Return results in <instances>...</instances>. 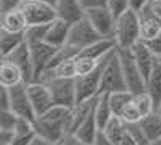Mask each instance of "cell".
I'll return each instance as SVG.
<instances>
[{"label":"cell","mask_w":161,"mask_h":145,"mask_svg":"<svg viewBox=\"0 0 161 145\" xmlns=\"http://www.w3.org/2000/svg\"><path fill=\"white\" fill-rule=\"evenodd\" d=\"M71 108L55 105L44 114L37 116L34 120V127L39 137L47 139L53 143L61 142L68 136V120H69Z\"/></svg>","instance_id":"1"},{"label":"cell","mask_w":161,"mask_h":145,"mask_svg":"<svg viewBox=\"0 0 161 145\" xmlns=\"http://www.w3.org/2000/svg\"><path fill=\"white\" fill-rule=\"evenodd\" d=\"M114 41L118 48H132L140 41V16L139 11L127 8L116 16Z\"/></svg>","instance_id":"2"},{"label":"cell","mask_w":161,"mask_h":145,"mask_svg":"<svg viewBox=\"0 0 161 145\" xmlns=\"http://www.w3.org/2000/svg\"><path fill=\"white\" fill-rule=\"evenodd\" d=\"M118 90H127V84L124 79L123 66L118 53V47L105 58L103 70H102V84H100V94H111Z\"/></svg>","instance_id":"3"},{"label":"cell","mask_w":161,"mask_h":145,"mask_svg":"<svg viewBox=\"0 0 161 145\" xmlns=\"http://www.w3.org/2000/svg\"><path fill=\"white\" fill-rule=\"evenodd\" d=\"M121 66H123L124 79L127 84V90H130L132 94H140V92L147 90V81L139 68V64L134 58L132 48H118Z\"/></svg>","instance_id":"4"},{"label":"cell","mask_w":161,"mask_h":145,"mask_svg":"<svg viewBox=\"0 0 161 145\" xmlns=\"http://www.w3.org/2000/svg\"><path fill=\"white\" fill-rule=\"evenodd\" d=\"M19 10L23 11L26 21H28V26L48 24L58 18L57 8L47 2H42V0H21Z\"/></svg>","instance_id":"5"},{"label":"cell","mask_w":161,"mask_h":145,"mask_svg":"<svg viewBox=\"0 0 161 145\" xmlns=\"http://www.w3.org/2000/svg\"><path fill=\"white\" fill-rule=\"evenodd\" d=\"M50 90L55 105L66 108H73L77 103V94H76V77H58L52 79V81L45 82Z\"/></svg>","instance_id":"6"},{"label":"cell","mask_w":161,"mask_h":145,"mask_svg":"<svg viewBox=\"0 0 161 145\" xmlns=\"http://www.w3.org/2000/svg\"><path fill=\"white\" fill-rule=\"evenodd\" d=\"M100 39H103V37L97 32V29L92 26V23L84 16V18H80L79 21L71 24L68 44L76 47V48H79V50H82V48L92 45L93 42L100 41Z\"/></svg>","instance_id":"7"},{"label":"cell","mask_w":161,"mask_h":145,"mask_svg":"<svg viewBox=\"0 0 161 145\" xmlns=\"http://www.w3.org/2000/svg\"><path fill=\"white\" fill-rule=\"evenodd\" d=\"M86 18L92 23L102 37L114 39V28H116V15L111 11L108 5L86 10Z\"/></svg>","instance_id":"8"},{"label":"cell","mask_w":161,"mask_h":145,"mask_svg":"<svg viewBox=\"0 0 161 145\" xmlns=\"http://www.w3.org/2000/svg\"><path fill=\"white\" fill-rule=\"evenodd\" d=\"M111 53V52H110ZM108 53V55H110ZM106 55V57H108ZM105 57V58H106ZM103 61L100 63V66L86 76H77L76 77V94H77V103L79 102H86L90 98H95L100 95V84H102V70H103Z\"/></svg>","instance_id":"9"},{"label":"cell","mask_w":161,"mask_h":145,"mask_svg":"<svg viewBox=\"0 0 161 145\" xmlns=\"http://www.w3.org/2000/svg\"><path fill=\"white\" fill-rule=\"evenodd\" d=\"M28 94L32 103V108L36 113V118L48 111L52 107H55V100H53L50 87L42 81H32L28 84Z\"/></svg>","instance_id":"10"},{"label":"cell","mask_w":161,"mask_h":145,"mask_svg":"<svg viewBox=\"0 0 161 145\" xmlns=\"http://www.w3.org/2000/svg\"><path fill=\"white\" fill-rule=\"evenodd\" d=\"M31 47V60H32V68H34V81H39V77L44 74V71L48 68L52 58L57 53V47L50 45L48 42H32Z\"/></svg>","instance_id":"11"},{"label":"cell","mask_w":161,"mask_h":145,"mask_svg":"<svg viewBox=\"0 0 161 145\" xmlns=\"http://www.w3.org/2000/svg\"><path fill=\"white\" fill-rule=\"evenodd\" d=\"M8 89H10V97H11V110L18 116L34 121L36 113H34V108H32L29 94H28V84L21 82L18 86H13V87H8Z\"/></svg>","instance_id":"12"},{"label":"cell","mask_w":161,"mask_h":145,"mask_svg":"<svg viewBox=\"0 0 161 145\" xmlns=\"http://www.w3.org/2000/svg\"><path fill=\"white\" fill-rule=\"evenodd\" d=\"M5 60H10L15 64L21 68L23 74H24V82L29 84L34 81V68H32V60H31V47L29 42L24 41L19 47H16L15 50L8 53L7 57H3Z\"/></svg>","instance_id":"13"},{"label":"cell","mask_w":161,"mask_h":145,"mask_svg":"<svg viewBox=\"0 0 161 145\" xmlns=\"http://www.w3.org/2000/svg\"><path fill=\"white\" fill-rule=\"evenodd\" d=\"M132 53H134V58H136L139 68H140V71H142V74L145 77V81H147V77L150 76V73L156 66L158 57L150 50V47L147 45L145 42H142V41H139L136 45L132 47Z\"/></svg>","instance_id":"14"},{"label":"cell","mask_w":161,"mask_h":145,"mask_svg":"<svg viewBox=\"0 0 161 145\" xmlns=\"http://www.w3.org/2000/svg\"><path fill=\"white\" fill-rule=\"evenodd\" d=\"M69 29H71V23L64 21L61 18L53 20L48 24V31H47V37L45 42H48L53 47H63L68 44V37H69Z\"/></svg>","instance_id":"15"},{"label":"cell","mask_w":161,"mask_h":145,"mask_svg":"<svg viewBox=\"0 0 161 145\" xmlns=\"http://www.w3.org/2000/svg\"><path fill=\"white\" fill-rule=\"evenodd\" d=\"M139 16H140V41L142 42H150L161 34V23L148 11L147 7H143L139 11Z\"/></svg>","instance_id":"16"},{"label":"cell","mask_w":161,"mask_h":145,"mask_svg":"<svg viewBox=\"0 0 161 145\" xmlns=\"http://www.w3.org/2000/svg\"><path fill=\"white\" fill-rule=\"evenodd\" d=\"M26 28H28V21H26L19 7L2 11V15H0V29H5L10 32H24Z\"/></svg>","instance_id":"17"},{"label":"cell","mask_w":161,"mask_h":145,"mask_svg":"<svg viewBox=\"0 0 161 145\" xmlns=\"http://www.w3.org/2000/svg\"><path fill=\"white\" fill-rule=\"evenodd\" d=\"M55 8H57L58 18L68 21L71 24L86 16V10L82 8L79 0H57Z\"/></svg>","instance_id":"18"},{"label":"cell","mask_w":161,"mask_h":145,"mask_svg":"<svg viewBox=\"0 0 161 145\" xmlns=\"http://www.w3.org/2000/svg\"><path fill=\"white\" fill-rule=\"evenodd\" d=\"M21 82H24V74L21 68L10 60L0 58V86L13 87Z\"/></svg>","instance_id":"19"},{"label":"cell","mask_w":161,"mask_h":145,"mask_svg":"<svg viewBox=\"0 0 161 145\" xmlns=\"http://www.w3.org/2000/svg\"><path fill=\"white\" fill-rule=\"evenodd\" d=\"M93 114L100 129H105V126L108 124V121L114 116L111 105H110V95L108 94H100L95 98V105H93Z\"/></svg>","instance_id":"20"},{"label":"cell","mask_w":161,"mask_h":145,"mask_svg":"<svg viewBox=\"0 0 161 145\" xmlns=\"http://www.w3.org/2000/svg\"><path fill=\"white\" fill-rule=\"evenodd\" d=\"M139 126L142 129V132L145 134V137L150 142L161 139V114L156 110L152 111L150 114L143 116L139 123Z\"/></svg>","instance_id":"21"},{"label":"cell","mask_w":161,"mask_h":145,"mask_svg":"<svg viewBox=\"0 0 161 145\" xmlns=\"http://www.w3.org/2000/svg\"><path fill=\"white\" fill-rule=\"evenodd\" d=\"M98 132H100V127H98V124H97L95 114H93V110H92V113L87 116V120L80 124L79 129L76 131L74 134H71V136L77 137L80 142H86V143L93 145V142H95Z\"/></svg>","instance_id":"22"},{"label":"cell","mask_w":161,"mask_h":145,"mask_svg":"<svg viewBox=\"0 0 161 145\" xmlns=\"http://www.w3.org/2000/svg\"><path fill=\"white\" fill-rule=\"evenodd\" d=\"M116 48V41L114 39H100V41L93 42L92 45L86 47L80 50V55H86V57H90L93 60H102L105 58L106 55L113 52Z\"/></svg>","instance_id":"23"},{"label":"cell","mask_w":161,"mask_h":145,"mask_svg":"<svg viewBox=\"0 0 161 145\" xmlns=\"http://www.w3.org/2000/svg\"><path fill=\"white\" fill-rule=\"evenodd\" d=\"M24 41H26L24 32H10L5 29H0V58L11 53Z\"/></svg>","instance_id":"24"},{"label":"cell","mask_w":161,"mask_h":145,"mask_svg":"<svg viewBox=\"0 0 161 145\" xmlns=\"http://www.w3.org/2000/svg\"><path fill=\"white\" fill-rule=\"evenodd\" d=\"M147 92L155 102V107L158 108L161 105V63L158 61L150 76L147 77Z\"/></svg>","instance_id":"25"},{"label":"cell","mask_w":161,"mask_h":145,"mask_svg":"<svg viewBox=\"0 0 161 145\" xmlns=\"http://www.w3.org/2000/svg\"><path fill=\"white\" fill-rule=\"evenodd\" d=\"M127 129H129V124L123 120L121 116H118V114H114L111 120L108 121V124L105 126V129H102L103 132L108 136L113 142H116V143H119L121 142V139H123L124 136H126V132H127Z\"/></svg>","instance_id":"26"},{"label":"cell","mask_w":161,"mask_h":145,"mask_svg":"<svg viewBox=\"0 0 161 145\" xmlns=\"http://www.w3.org/2000/svg\"><path fill=\"white\" fill-rule=\"evenodd\" d=\"M103 61L102 60H93L90 57H86V55H77L74 58V68H76V77L77 76H86L92 71H95L98 66H100V63Z\"/></svg>","instance_id":"27"},{"label":"cell","mask_w":161,"mask_h":145,"mask_svg":"<svg viewBox=\"0 0 161 145\" xmlns=\"http://www.w3.org/2000/svg\"><path fill=\"white\" fill-rule=\"evenodd\" d=\"M110 95V105H111V110L114 114H121V111H123L126 107H127V103L132 100L134 94L130 90H118V92H111Z\"/></svg>","instance_id":"28"},{"label":"cell","mask_w":161,"mask_h":145,"mask_svg":"<svg viewBox=\"0 0 161 145\" xmlns=\"http://www.w3.org/2000/svg\"><path fill=\"white\" fill-rule=\"evenodd\" d=\"M48 24H50V23H48ZM48 24H32V26H28V28H26V31H24L26 41H28L29 44L45 41L47 31H48Z\"/></svg>","instance_id":"29"},{"label":"cell","mask_w":161,"mask_h":145,"mask_svg":"<svg viewBox=\"0 0 161 145\" xmlns=\"http://www.w3.org/2000/svg\"><path fill=\"white\" fill-rule=\"evenodd\" d=\"M134 103L137 105V108L140 110V113L143 116L150 114L152 111L156 110L155 102H153V98L150 97V94L147 90L145 92H140V94H134Z\"/></svg>","instance_id":"30"},{"label":"cell","mask_w":161,"mask_h":145,"mask_svg":"<svg viewBox=\"0 0 161 145\" xmlns=\"http://www.w3.org/2000/svg\"><path fill=\"white\" fill-rule=\"evenodd\" d=\"M123 120L127 123V124H139L140 123V120L143 118V114L140 113V110L137 108V105L134 103V97H132V100L127 103V107L121 111V114H119Z\"/></svg>","instance_id":"31"},{"label":"cell","mask_w":161,"mask_h":145,"mask_svg":"<svg viewBox=\"0 0 161 145\" xmlns=\"http://www.w3.org/2000/svg\"><path fill=\"white\" fill-rule=\"evenodd\" d=\"M19 116L13 110H0V129L3 131H15Z\"/></svg>","instance_id":"32"},{"label":"cell","mask_w":161,"mask_h":145,"mask_svg":"<svg viewBox=\"0 0 161 145\" xmlns=\"http://www.w3.org/2000/svg\"><path fill=\"white\" fill-rule=\"evenodd\" d=\"M36 137H37L36 129L34 131H29V132H24V134H15L11 145H31Z\"/></svg>","instance_id":"33"},{"label":"cell","mask_w":161,"mask_h":145,"mask_svg":"<svg viewBox=\"0 0 161 145\" xmlns=\"http://www.w3.org/2000/svg\"><path fill=\"white\" fill-rule=\"evenodd\" d=\"M108 7L116 16H119L121 13L129 8V0H108Z\"/></svg>","instance_id":"34"},{"label":"cell","mask_w":161,"mask_h":145,"mask_svg":"<svg viewBox=\"0 0 161 145\" xmlns=\"http://www.w3.org/2000/svg\"><path fill=\"white\" fill-rule=\"evenodd\" d=\"M0 110H11L10 89L3 86H0Z\"/></svg>","instance_id":"35"},{"label":"cell","mask_w":161,"mask_h":145,"mask_svg":"<svg viewBox=\"0 0 161 145\" xmlns=\"http://www.w3.org/2000/svg\"><path fill=\"white\" fill-rule=\"evenodd\" d=\"M147 8H148V11L161 23V0H150Z\"/></svg>","instance_id":"36"},{"label":"cell","mask_w":161,"mask_h":145,"mask_svg":"<svg viewBox=\"0 0 161 145\" xmlns=\"http://www.w3.org/2000/svg\"><path fill=\"white\" fill-rule=\"evenodd\" d=\"M80 5L84 10H90V8H98V7H105L108 5V0H79Z\"/></svg>","instance_id":"37"},{"label":"cell","mask_w":161,"mask_h":145,"mask_svg":"<svg viewBox=\"0 0 161 145\" xmlns=\"http://www.w3.org/2000/svg\"><path fill=\"white\" fill-rule=\"evenodd\" d=\"M147 45L150 47V50L153 52V53L159 58L161 57V34L158 36V37H155L153 41H150V42H145Z\"/></svg>","instance_id":"38"},{"label":"cell","mask_w":161,"mask_h":145,"mask_svg":"<svg viewBox=\"0 0 161 145\" xmlns=\"http://www.w3.org/2000/svg\"><path fill=\"white\" fill-rule=\"evenodd\" d=\"M93 145H118V143L113 142V140L100 129V132L97 134V139H95V142H93Z\"/></svg>","instance_id":"39"},{"label":"cell","mask_w":161,"mask_h":145,"mask_svg":"<svg viewBox=\"0 0 161 145\" xmlns=\"http://www.w3.org/2000/svg\"><path fill=\"white\" fill-rule=\"evenodd\" d=\"M21 3V0H0V8L2 11L11 10V8H18Z\"/></svg>","instance_id":"40"},{"label":"cell","mask_w":161,"mask_h":145,"mask_svg":"<svg viewBox=\"0 0 161 145\" xmlns=\"http://www.w3.org/2000/svg\"><path fill=\"white\" fill-rule=\"evenodd\" d=\"M150 0H129V8L136 10V11H140L143 7L148 5Z\"/></svg>","instance_id":"41"},{"label":"cell","mask_w":161,"mask_h":145,"mask_svg":"<svg viewBox=\"0 0 161 145\" xmlns=\"http://www.w3.org/2000/svg\"><path fill=\"white\" fill-rule=\"evenodd\" d=\"M118 145H139L137 143V140L134 139V136H132V132L127 129V132H126V136L121 139V142L118 143Z\"/></svg>","instance_id":"42"},{"label":"cell","mask_w":161,"mask_h":145,"mask_svg":"<svg viewBox=\"0 0 161 145\" xmlns=\"http://www.w3.org/2000/svg\"><path fill=\"white\" fill-rule=\"evenodd\" d=\"M31 145H57V143H53V142H50V140H47V139H42V137L37 136Z\"/></svg>","instance_id":"43"},{"label":"cell","mask_w":161,"mask_h":145,"mask_svg":"<svg viewBox=\"0 0 161 145\" xmlns=\"http://www.w3.org/2000/svg\"><path fill=\"white\" fill-rule=\"evenodd\" d=\"M42 2H47V3H50V5H53V7L57 5V0H42Z\"/></svg>","instance_id":"44"},{"label":"cell","mask_w":161,"mask_h":145,"mask_svg":"<svg viewBox=\"0 0 161 145\" xmlns=\"http://www.w3.org/2000/svg\"><path fill=\"white\" fill-rule=\"evenodd\" d=\"M156 111H158V113H159V114H161V105H159V107H158V108H156Z\"/></svg>","instance_id":"45"},{"label":"cell","mask_w":161,"mask_h":145,"mask_svg":"<svg viewBox=\"0 0 161 145\" xmlns=\"http://www.w3.org/2000/svg\"><path fill=\"white\" fill-rule=\"evenodd\" d=\"M158 61H159V63H161V57H159V58H158Z\"/></svg>","instance_id":"46"}]
</instances>
